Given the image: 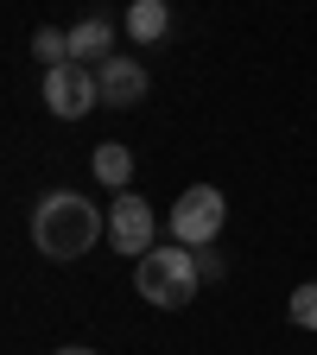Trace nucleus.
I'll use <instances>...</instances> for the list:
<instances>
[{"label":"nucleus","mask_w":317,"mask_h":355,"mask_svg":"<svg viewBox=\"0 0 317 355\" xmlns=\"http://www.w3.org/2000/svg\"><path fill=\"white\" fill-rule=\"evenodd\" d=\"M102 235H108V216L83 191H44L32 209V248L44 260H83Z\"/></svg>","instance_id":"nucleus-1"},{"label":"nucleus","mask_w":317,"mask_h":355,"mask_svg":"<svg viewBox=\"0 0 317 355\" xmlns=\"http://www.w3.org/2000/svg\"><path fill=\"white\" fill-rule=\"evenodd\" d=\"M197 286H203L197 279V254L185 241H165V248L133 260V292H140L146 304H159V311H185L197 298Z\"/></svg>","instance_id":"nucleus-2"},{"label":"nucleus","mask_w":317,"mask_h":355,"mask_svg":"<svg viewBox=\"0 0 317 355\" xmlns=\"http://www.w3.org/2000/svg\"><path fill=\"white\" fill-rule=\"evenodd\" d=\"M222 222H229V197H222L216 184H191L185 197L171 203V241H185V248H216Z\"/></svg>","instance_id":"nucleus-3"},{"label":"nucleus","mask_w":317,"mask_h":355,"mask_svg":"<svg viewBox=\"0 0 317 355\" xmlns=\"http://www.w3.org/2000/svg\"><path fill=\"white\" fill-rule=\"evenodd\" d=\"M44 108H51L58 121H83L89 108H102V83H96V70L89 64H51L44 70Z\"/></svg>","instance_id":"nucleus-4"},{"label":"nucleus","mask_w":317,"mask_h":355,"mask_svg":"<svg viewBox=\"0 0 317 355\" xmlns=\"http://www.w3.org/2000/svg\"><path fill=\"white\" fill-rule=\"evenodd\" d=\"M108 241H114V254H153L159 248V216H153V203L146 197H133V191H114V203H108Z\"/></svg>","instance_id":"nucleus-5"},{"label":"nucleus","mask_w":317,"mask_h":355,"mask_svg":"<svg viewBox=\"0 0 317 355\" xmlns=\"http://www.w3.org/2000/svg\"><path fill=\"white\" fill-rule=\"evenodd\" d=\"M96 83H102V102H108V108H133V102H146V89H153L146 64H133L127 51L102 58V64H96Z\"/></svg>","instance_id":"nucleus-6"},{"label":"nucleus","mask_w":317,"mask_h":355,"mask_svg":"<svg viewBox=\"0 0 317 355\" xmlns=\"http://www.w3.org/2000/svg\"><path fill=\"white\" fill-rule=\"evenodd\" d=\"M70 58H76V64H102V58H114V19H108V13L76 19V26H70Z\"/></svg>","instance_id":"nucleus-7"},{"label":"nucleus","mask_w":317,"mask_h":355,"mask_svg":"<svg viewBox=\"0 0 317 355\" xmlns=\"http://www.w3.org/2000/svg\"><path fill=\"white\" fill-rule=\"evenodd\" d=\"M89 165H96V178H102L108 191H127V184H133V153H127L121 140H102Z\"/></svg>","instance_id":"nucleus-8"},{"label":"nucleus","mask_w":317,"mask_h":355,"mask_svg":"<svg viewBox=\"0 0 317 355\" xmlns=\"http://www.w3.org/2000/svg\"><path fill=\"white\" fill-rule=\"evenodd\" d=\"M165 0H127V38H140V44H153V38H165Z\"/></svg>","instance_id":"nucleus-9"},{"label":"nucleus","mask_w":317,"mask_h":355,"mask_svg":"<svg viewBox=\"0 0 317 355\" xmlns=\"http://www.w3.org/2000/svg\"><path fill=\"white\" fill-rule=\"evenodd\" d=\"M32 58L51 70V64H70V32H58V26H38L32 32Z\"/></svg>","instance_id":"nucleus-10"},{"label":"nucleus","mask_w":317,"mask_h":355,"mask_svg":"<svg viewBox=\"0 0 317 355\" xmlns=\"http://www.w3.org/2000/svg\"><path fill=\"white\" fill-rule=\"evenodd\" d=\"M286 318H292L298 330H317V279H305V286L286 298Z\"/></svg>","instance_id":"nucleus-11"},{"label":"nucleus","mask_w":317,"mask_h":355,"mask_svg":"<svg viewBox=\"0 0 317 355\" xmlns=\"http://www.w3.org/2000/svg\"><path fill=\"white\" fill-rule=\"evenodd\" d=\"M191 254H197V279H222V273H229L222 254H209V248H191Z\"/></svg>","instance_id":"nucleus-12"},{"label":"nucleus","mask_w":317,"mask_h":355,"mask_svg":"<svg viewBox=\"0 0 317 355\" xmlns=\"http://www.w3.org/2000/svg\"><path fill=\"white\" fill-rule=\"evenodd\" d=\"M51 355H96V349H83V343H64V349H51Z\"/></svg>","instance_id":"nucleus-13"}]
</instances>
